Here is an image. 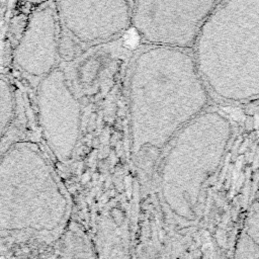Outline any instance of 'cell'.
<instances>
[{
	"label": "cell",
	"instance_id": "1",
	"mask_svg": "<svg viewBox=\"0 0 259 259\" xmlns=\"http://www.w3.org/2000/svg\"><path fill=\"white\" fill-rule=\"evenodd\" d=\"M204 80L223 106L259 101V0L220 1L201 27Z\"/></svg>",
	"mask_w": 259,
	"mask_h": 259
},
{
	"label": "cell",
	"instance_id": "2",
	"mask_svg": "<svg viewBox=\"0 0 259 259\" xmlns=\"http://www.w3.org/2000/svg\"><path fill=\"white\" fill-rule=\"evenodd\" d=\"M235 259H259V195L242 221Z\"/></svg>",
	"mask_w": 259,
	"mask_h": 259
},
{
	"label": "cell",
	"instance_id": "3",
	"mask_svg": "<svg viewBox=\"0 0 259 259\" xmlns=\"http://www.w3.org/2000/svg\"><path fill=\"white\" fill-rule=\"evenodd\" d=\"M139 41V34L135 29H131L124 35V44L127 47H135Z\"/></svg>",
	"mask_w": 259,
	"mask_h": 259
}]
</instances>
